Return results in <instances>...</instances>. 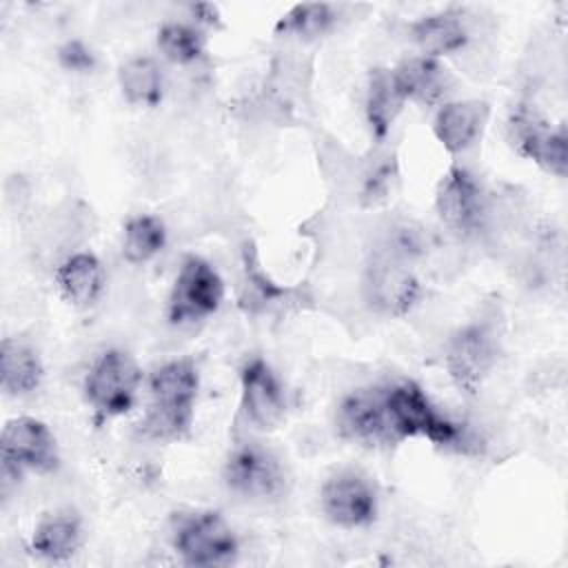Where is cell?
Instances as JSON below:
<instances>
[{"label": "cell", "mask_w": 568, "mask_h": 568, "mask_svg": "<svg viewBox=\"0 0 568 568\" xmlns=\"http://www.w3.org/2000/svg\"><path fill=\"white\" fill-rule=\"evenodd\" d=\"M55 286L60 295L78 308H87L95 304L104 288L102 262L91 251H80L69 255L55 268Z\"/></svg>", "instance_id": "ac0fdd59"}, {"label": "cell", "mask_w": 568, "mask_h": 568, "mask_svg": "<svg viewBox=\"0 0 568 568\" xmlns=\"http://www.w3.org/2000/svg\"><path fill=\"white\" fill-rule=\"evenodd\" d=\"M2 473L20 477L24 470L51 473L58 468V442L51 428L36 417L20 415L2 426L0 435Z\"/></svg>", "instance_id": "30bf717a"}, {"label": "cell", "mask_w": 568, "mask_h": 568, "mask_svg": "<svg viewBox=\"0 0 568 568\" xmlns=\"http://www.w3.org/2000/svg\"><path fill=\"white\" fill-rule=\"evenodd\" d=\"M140 384L142 371L133 355L122 348H106L89 366L82 393L100 419H111L135 406Z\"/></svg>", "instance_id": "3957f363"}, {"label": "cell", "mask_w": 568, "mask_h": 568, "mask_svg": "<svg viewBox=\"0 0 568 568\" xmlns=\"http://www.w3.org/2000/svg\"><path fill=\"white\" fill-rule=\"evenodd\" d=\"M240 408L257 430H275L286 417L284 388L262 357H251L240 368Z\"/></svg>", "instance_id": "4fadbf2b"}, {"label": "cell", "mask_w": 568, "mask_h": 568, "mask_svg": "<svg viewBox=\"0 0 568 568\" xmlns=\"http://www.w3.org/2000/svg\"><path fill=\"white\" fill-rule=\"evenodd\" d=\"M82 546V521L73 513L47 515L31 532V550L47 561H64Z\"/></svg>", "instance_id": "44dd1931"}, {"label": "cell", "mask_w": 568, "mask_h": 568, "mask_svg": "<svg viewBox=\"0 0 568 568\" xmlns=\"http://www.w3.org/2000/svg\"><path fill=\"white\" fill-rule=\"evenodd\" d=\"M408 33L419 53L435 60L462 51L470 38L462 13L455 9H444L417 18L410 22Z\"/></svg>", "instance_id": "2e32d148"}, {"label": "cell", "mask_w": 568, "mask_h": 568, "mask_svg": "<svg viewBox=\"0 0 568 568\" xmlns=\"http://www.w3.org/2000/svg\"><path fill=\"white\" fill-rule=\"evenodd\" d=\"M384 408L395 442L422 437L435 446H450L464 435L462 424L439 413L426 390L413 379L384 386Z\"/></svg>", "instance_id": "7a4b0ae2"}, {"label": "cell", "mask_w": 568, "mask_h": 568, "mask_svg": "<svg viewBox=\"0 0 568 568\" xmlns=\"http://www.w3.org/2000/svg\"><path fill=\"white\" fill-rule=\"evenodd\" d=\"M58 62L69 73H91L98 64V55L84 40L73 38V40H67L64 44H60Z\"/></svg>", "instance_id": "83f0119b"}, {"label": "cell", "mask_w": 568, "mask_h": 568, "mask_svg": "<svg viewBox=\"0 0 568 568\" xmlns=\"http://www.w3.org/2000/svg\"><path fill=\"white\" fill-rule=\"evenodd\" d=\"M200 373L193 359L180 357L158 366L149 377V410L142 433L158 442L182 439L193 424Z\"/></svg>", "instance_id": "6da1fadb"}, {"label": "cell", "mask_w": 568, "mask_h": 568, "mask_svg": "<svg viewBox=\"0 0 568 568\" xmlns=\"http://www.w3.org/2000/svg\"><path fill=\"white\" fill-rule=\"evenodd\" d=\"M160 53L173 64L197 62L206 51V38L200 29L184 22H164L155 36Z\"/></svg>", "instance_id": "d4e9b609"}, {"label": "cell", "mask_w": 568, "mask_h": 568, "mask_svg": "<svg viewBox=\"0 0 568 568\" xmlns=\"http://www.w3.org/2000/svg\"><path fill=\"white\" fill-rule=\"evenodd\" d=\"M191 11H193V16H197V20L204 22V24H213V27L220 24V11H217L215 4H209V2L195 4V7H191Z\"/></svg>", "instance_id": "f546056e"}, {"label": "cell", "mask_w": 568, "mask_h": 568, "mask_svg": "<svg viewBox=\"0 0 568 568\" xmlns=\"http://www.w3.org/2000/svg\"><path fill=\"white\" fill-rule=\"evenodd\" d=\"M406 106V98L399 91L393 69L377 67L368 73L366 98H364V113L371 135L375 140H384Z\"/></svg>", "instance_id": "ffe728a7"}, {"label": "cell", "mask_w": 568, "mask_h": 568, "mask_svg": "<svg viewBox=\"0 0 568 568\" xmlns=\"http://www.w3.org/2000/svg\"><path fill=\"white\" fill-rule=\"evenodd\" d=\"M390 182H393V178H390V166H388V164L379 166V169L366 180V186H364V193H362L364 202H366L368 206H375V204L384 202V200L388 197Z\"/></svg>", "instance_id": "f1b7e54d"}, {"label": "cell", "mask_w": 568, "mask_h": 568, "mask_svg": "<svg viewBox=\"0 0 568 568\" xmlns=\"http://www.w3.org/2000/svg\"><path fill=\"white\" fill-rule=\"evenodd\" d=\"M508 142L513 149L535 162L555 178H566L568 171V138L566 129H552L546 118L530 104H519L508 115Z\"/></svg>", "instance_id": "9c48e42d"}, {"label": "cell", "mask_w": 568, "mask_h": 568, "mask_svg": "<svg viewBox=\"0 0 568 568\" xmlns=\"http://www.w3.org/2000/svg\"><path fill=\"white\" fill-rule=\"evenodd\" d=\"M362 295L373 313L406 317L422 300V282L410 262L382 246L364 266Z\"/></svg>", "instance_id": "277c9868"}, {"label": "cell", "mask_w": 568, "mask_h": 568, "mask_svg": "<svg viewBox=\"0 0 568 568\" xmlns=\"http://www.w3.org/2000/svg\"><path fill=\"white\" fill-rule=\"evenodd\" d=\"M499 362V337L486 322H468L450 333L444 344V368L453 386L475 397Z\"/></svg>", "instance_id": "5b68a950"}, {"label": "cell", "mask_w": 568, "mask_h": 568, "mask_svg": "<svg viewBox=\"0 0 568 568\" xmlns=\"http://www.w3.org/2000/svg\"><path fill=\"white\" fill-rule=\"evenodd\" d=\"M44 366L38 351L16 337H4L0 346V386L11 397H27L40 388Z\"/></svg>", "instance_id": "d6986e66"}, {"label": "cell", "mask_w": 568, "mask_h": 568, "mask_svg": "<svg viewBox=\"0 0 568 568\" xmlns=\"http://www.w3.org/2000/svg\"><path fill=\"white\" fill-rule=\"evenodd\" d=\"M118 84L133 106H158L164 98V73L149 55H135L120 64Z\"/></svg>", "instance_id": "7402d4cb"}, {"label": "cell", "mask_w": 568, "mask_h": 568, "mask_svg": "<svg viewBox=\"0 0 568 568\" xmlns=\"http://www.w3.org/2000/svg\"><path fill=\"white\" fill-rule=\"evenodd\" d=\"M224 302V282L220 273L197 255H189L173 280L166 317L175 326H186L211 317Z\"/></svg>", "instance_id": "ba28073f"}, {"label": "cell", "mask_w": 568, "mask_h": 568, "mask_svg": "<svg viewBox=\"0 0 568 568\" xmlns=\"http://www.w3.org/2000/svg\"><path fill=\"white\" fill-rule=\"evenodd\" d=\"M337 13L326 2H302L291 7L275 24L277 36H293L300 40H315L333 29Z\"/></svg>", "instance_id": "cb8c5ba5"}, {"label": "cell", "mask_w": 568, "mask_h": 568, "mask_svg": "<svg viewBox=\"0 0 568 568\" xmlns=\"http://www.w3.org/2000/svg\"><path fill=\"white\" fill-rule=\"evenodd\" d=\"M222 475L231 493L251 501L280 499L288 488L282 459L260 442L237 444L229 453Z\"/></svg>", "instance_id": "52a82bcc"}, {"label": "cell", "mask_w": 568, "mask_h": 568, "mask_svg": "<svg viewBox=\"0 0 568 568\" xmlns=\"http://www.w3.org/2000/svg\"><path fill=\"white\" fill-rule=\"evenodd\" d=\"M384 248H388L390 253L404 257L406 262L417 260L419 255L426 253L428 248V235L426 231L415 224V222H399L397 226H393V231L386 237Z\"/></svg>", "instance_id": "4316f807"}, {"label": "cell", "mask_w": 568, "mask_h": 568, "mask_svg": "<svg viewBox=\"0 0 568 568\" xmlns=\"http://www.w3.org/2000/svg\"><path fill=\"white\" fill-rule=\"evenodd\" d=\"M435 213L439 222L457 233L479 231L486 217V197L475 175L462 166H450L435 189Z\"/></svg>", "instance_id": "7c38bea8"}, {"label": "cell", "mask_w": 568, "mask_h": 568, "mask_svg": "<svg viewBox=\"0 0 568 568\" xmlns=\"http://www.w3.org/2000/svg\"><path fill=\"white\" fill-rule=\"evenodd\" d=\"M324 517L339 528H364L377 517V490L373 481L357 470H339L331 475L320 490Z\"/></svg>", "instance_id": "8fae6325"}, {"label": "cell", "mask_w": 568, "mask_h": 568, "mask_svg": "<svg viewBox=\"0 0 568 568\" xmlns=\"http://www.w3.org/2000/svg\"><path fill=\"white\" fill-rule=\"evenodd\" d=\"M166 246V226L160 217L140 213L126 220L122 231V255L131 264L151 262Z\"/></svg>", "instance_id": "603a6c76"}, {"label": "cell", "mask_w": 568, "mask_h": 568, "mask_svg": "<svg viewBox=\"0 0 568 568\" xmlns=\"http://www.w3.org/2000/svg\"><path fill=\"white\" fill-rule=\"evenodd\" d=\"M242 264H244V277H246V286L251 288L253 297L257 300V304H275L282 297H286L288 288L277 286L262 268L253 246H244V255H242Z\"/></svg>", "instance_id": "484cf974"}, {"label": "cell", "mask_w": 568, "mask_h": 568, "mask_svg": "<svg viewBox=\"0 0 568 568\" xmlns=\"http://www.w3.org/2000/svg\"><path fill=\"white\" fill-rule=\"evenodd\" d=\"M393 75L406 102H417L426 106L437 104L446 95L450 84L446 67H442L439 60L422 53L404 58L393 69Z\"/></svg>", "instance_id": "e0dca14e"}, {"label": "cell", "mask_w": 568, "mask_h": 568, "mask_svg": "<svg viewBox=\"0 0 568 568\" xmlns=\"http://www.w3.org/2000/svg\"><path fill=\"white\" fill-rule=\"evenodd\" d=\"M335 428L339 437L355 444H384L395 442L388 428L384 408V388H357L342 397L335 410Z\"/></svg>", "instance_id": "5bb4252c"}, {"label": "cell", "mask_w": 568, "mask_h": 568, "mask_svg": "<svg viewBox=\"0 0 568 568\" xmlns=\"http://www.w3.org/2000/svg\"><path fill=\"white\" fill-rule=\"evenodd\" d=\"M490 115V106L484 100H446L439 104L433 118V133L437 142L450 155L468 151L481 135Z\"/></svg>", "instance_id": "9a60e30c"}, {"label": "cell", "mask_w": 568, "mask_h": 568, "mask_svg": "<svg viewBox=\"0 0 568 568\" xmlns=\"http://www.w3.org/2000/svg\"><path fill=\"white\" fill-rule=\"evenodd\" d=\"M171 544L186 566H222L233 561L240 550L233 526L217 510L178 515Z\"/></svg>", "instance_id": "8992f818"}]
</instances>
